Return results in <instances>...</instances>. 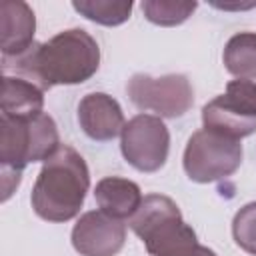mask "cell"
<instances>
[{
	"instance_id": "obj_15",
	"label": "cell",
	"mask_w": 256,
	"mask_h": 256,
	"mask_svg": "<svg viewBox=\"0 0 256 256\" xmlns=\"http://www.w3.org/2000/svg\"><path fill=\"white\" fill-rule=\"evenodd\" d=\"M72 6L84 18L104 26H118L126 22L132 14L130 0H76L72 2Z\"/></svg>"
},
{
	"instance_id": "obj_18",
	"label": "cell",
	"mask_w": 256,
	"mask_h": 256,
	"mask_svg": "<svg viewBox=\"0 0 256 256\" xmlns=\"http://www.w3.org/2000/svg\"><path fill=\"white\" fill-rule=\"evenodd\" d=\"M176 256H216V252L210 250V248H206V246H202V244H194V246L178 252Z\"/></svg>"
},
{
	"instance_id": "obj_2",
	"label": "cell",
	"mask_w": 256,
	"mask_h": 256,
	"mask_svg": "<svg viewBox=\"0 0 256 256\" xmlns=\"http://www.w3.org/2000/svg\"><path fill=\"white\" fill-rule=\"evenodd\" d=\"M90 188V172L84 158L72 146H60L42 166L34 188L32 208L48 222L72 220Z\"/></svg>"
},
{
	"instance_id": "obj_5",
	"label": "cell",
	"mask_w": 256,
	"mask_h": 256,
	"mask_svg": "<svg viewBox=\"0 0 256 256\" xmlns=\"http://www.w3.org/2000/svg\"><path fill=\"white\" fill-rule=\"evenodd\" d=\"M182 162L190 180L200 184L216 182L240 168L242 144L236 138L202 128L190 136Z\"/></svg>"
},
{
	"instance_id": "obj_9",
	"label": "cell",
	"mask_w": 256,
	"mask_h": 256,
	"mask_svg": "<svg viewBox=\"0 0 256 256\" xmlns=\"http://www.w3.org/2000/svg\"><path fill=\"white\" fill-rule=\"evenodd\" d=\"M126 242L122 220L102 210L84 212L72 228V246L82 256H116Z\"/></svg>"
},
{
	"instance_id": "obj_11",
	"label": "cell",
	"mask_w": 256,
	"mask_h": 256,
	"mask_svg": "<svg viewBox=\"0 0 256 256\" xmlns=\"http://www.w3.org/2000/svg\"><path fill=\"white\" fill-rule=\"evenodd\" d=\"M36 18L32 8L22 0L0 2V32H2V56H20L34 44Z\"/></svg>"
},
{
	"instance_id": "obj_17",
	"label": "cell",
	"mask_w": 256,
	"mask_h": 256,
	"mask_svg": "<svg viewBox=\"0 0 256 256\" xmlns=\"http://www.w3.org/2000/svg\"><path fill=\"white\" fill-rule=\"evenodd\" d=\"M234 242L248 254L256 256V202L242 206L232 220Z\"/></svg>"
},
{
	"instance_id": "obj_4",
	"label": "cell",
	"mask_w": 256,
	"mask_h": 256,
	"mask_svg": "<svg viewBox=\"0 0 256 256\" xmlns=\"http://www.w3.org/2000/svg\"><path fill=\"white\" fill-rule=\"evenodd\" d=\"M58 128L52 116L36 114L30 118L0 116V164L2 168L24 170L30 162L48 160L60 148Z\"/></svg>"
},
{
	"instance_id": "obj_3",
	"label": "cell",
	"mask_w": 256,
	"mask_h": 256,
	"mask_svg": "<svg viewBox=\"0 0 256 256\" xmlns=\"http://www.w3.org/2000/svg\"><path fill=\"white\" fill-rule=\"evenodd\" d=\"M128 224L152 256H176L198 244L196 232L182 220L178 204L162 194L144 196Z\"/></svg>"
},
{
	"instance_id": "obj_8",
	"label": "cell",
	"mask_w": 256,
	"mask_h": 256,
	"mask_svg": "<svg viewBox=\"0 0 256 256\" xmlns=\"http://www.w3.org/2000/svg\"><path fill=\"white\" fill-rule=\"evenodd\" d=\"M120 150L130 166L140 172H156L166 164L170 134L166 124L152 114L130 118L120 134Z\"/></svg>"
},
{
	"instance_id": "obj_10",
	"label": "cell",
	"mask_w": 256,
	"mask_h": 256,
	"mask_svg": "<svg viewBox=\"0 0 256 256\" xmlns=\"http://www.w3.org/2000/svg\"><path fill=\"white\" fill-rule=\"evenodd\" d=\"M78 122L84 134L98 142L116 138L126 124L120 104L104 92H90L80 100Z\"/></svg>"
},
{
	"instance_id": "obj_7",
	"label": "cell",
	"mask_w": 256,
	"mask_h": 256,
	"mask_svg": "<svg viewBox=\"0 0 256 256\" xmlns=\"http://www.w3.org/2000/svg\"><path fill=\"white\" fill-rule=\"evenodd\" d=\"M126 92L138 110L154 112L158 118H178L194 104V90L184 74H166L152 78L148 74H134Z\"/></svg>"
},
{
	"instance_id": "obj_6",
	"label": "cell",
	"mask_w": 256,
	"mask_h": 256,
	"mask_svg": "<svg viewBox=\"0 0 256 256\" xmlns=\"http://www.w3.org/2000/svg\"><path fill=\"white\" fill-rule=\"evenodd\" d=\"M202 124L206 130L236 140L250 136L256 130V82L230 80L226 92L202 108Z\"/></svg>"
},
{
	"instance_id": "obj_12",
	"label": "cell",
	"mask_w": 256,
	"mask_h": 256,
	"mask_svg": "<svg viewBox=\"0 0 256 256\" xmlns=\"http://www.w3.org/2000/svg\"><path fill=\"white\" fill-rule=\"evenodd\" d=\"M94 198L98 208L116 220H124V218L130 220L142 204L140 186L120 176L102 178L94 188Z\"/></svg>"
},
{
	"instance_id": "obj_16",
	"label": "cell",
	"mask_w": 256,
	"mask_h": 256,
	"mask_svg": "<svg viewBox=\"0 0 256 256\" xmlns=\"http://www.w3.org/2000/svg\"><path fill=\"white\" fill-rule=\"evenodd\" d=\"M196 2L188 0H144L142 12L146 20L158 26H178L186 22L196 10Z\"/></svg>"
},
{
	"instance_id": "obj_14",
	"label": "cell",
	"mask_w": 256,
	"mask_h": 256,
	"mask_svg": "<svg viewBox=\"0 0 256 256\" xmlns=\"http://www.w3.org/2000/svg\"><path fill=\"white\" fill-rule=\"evenodd\" d=\"M222 60L226 70L236 78H256V32L234 34L224 46Z\"/></svg>"
},
{
	"instance_id": "obj_13",
	"label": "cell",
	"mask_w": 256,
	"mask_h": 256,
	"mask_svg": "<svg viewBox=\"0 0 256 256\" xmlns=\"http://www.w3.org/2000/svg\"><path fill=\"white\" fill-rule=\"evenodd\" d=\"M44 92L18 76H2V92H0V110L4 116L12 118H30L42 114L44 108Z\"/></svg>"
},
{
	"instance_id": "obj_1",
	"label": "cell",
	"mask_w": 256,
	"mask_h": 256,
	"mask_svg": "<svg viewBox=\"0 0 256 256\" xmlns=\"http://www.w3.org/2000/svg\"><path fill=\"white\" fill-rule=\"evenodd\" d=\"M100 66L98 42L82 28L58 32L48 42L32 44L20 56L4 58L2 72L36 84L42 92L56 84H82Z\"/></svg>"
}]
</instances>
